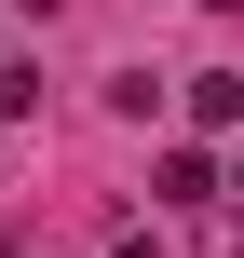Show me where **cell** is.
<instances>
[{"label":"cell","instance_id":"cell-1","mask_svg":"<svg viewBox=\"0 0 244 258\" xmlns=\"http://www.w3.org/2000/svg\"><path fill=\"white\" fill-rule=\"evenodd\" d=\"M204 190H217L204 150H163V163H149V204H204Z\"/></svg>","mask_w":244,"mask_h":258},{"label":"cell","instance_id":"cell-2","mask_svg":"<svg viewBox=\"0 0 244 258\" xmlns=\"http://www.w3.org/2000/svg\"><path fill=\"white\" fill-rule=\"evenodd\" d=\"M190 122H217V136L244 122V82H231V68H190Z\"/></svg>","mask_w":244,"mask_h":258},{"label":"cell","instance_id":"cell-3","mask_svg":"<svg viewBox=\"0 0 244 258\" xmlns=\"http://www.w3.org/2000/svg\"><path fill=\"white\" fill-rule=\"evenodd\" d=\"M109 258H177V245H163V231H122V245H109Z\"/></svg>","mask_w":244,"mask_h":258},{"label":"cell","instance_id":"cell-4","mask_svg":"<svg viewBox=\"0 0 244 258\" xmlns=\"http://www.w3.org/2000/svg\"><path fill=\"white\" fill-rule=\"evenodd\" d=\"M217 14H244V0H217Z\"/></svg>","mask_w":244,"mask_h":258},{"label":"cell","instance_id":"cell-5","mask_svg":"<svg viewBox=\"0 0 244 258\" xmlns=\"http://www.w3.org/2000/svg\"><path fill=\"white\" fill-rule=\"evenodd\" d=\"M231 190H244V163H231Z\"/></svg>","mask_w":244,"mask_h":258},{"label":"cell","instance_id":"cell-6","mask_svg":"<svg viewBox=\"0 0 244 258\" xmlns=\"http://www.w3.org/2000/svg\"><path fill=\"white\" fill-rule=\"evenodd\" d=\"M0 68H14V54H0Z\"/></svg>","mask_w":244,"mask_h":258}]
</instances>
